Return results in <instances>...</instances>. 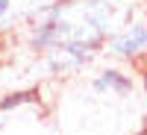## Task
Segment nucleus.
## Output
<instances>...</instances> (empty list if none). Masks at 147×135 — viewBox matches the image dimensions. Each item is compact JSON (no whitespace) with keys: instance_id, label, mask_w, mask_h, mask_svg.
Returning a JSON list of instances; mask_svg holds the SVG:
<instances>
[{"instance_id":"nucleus-1","label":"nucleus","mask_w":147,"mask_h":135,"mask_svg":"<svg viewBox=\"0 0 147 135\" xmlns=\"http://www.w3.org/2000/svg\"><path fill=\"white\" fill-rule=\"evenodd\" d=\"M100 50L103 44H94V41H62L50 50H44V65L59 77H71L85 65H91Z\"/></svg>"},{"instance_id":"nucleus-2","label":"nucleus","mask_w":147,"mask_h":135,"mask_svg":"<svg viewBox=\"0 0 147 135\" xmlns=\"http://www.w3.org/2000/svg\"><path fill=\"white\" fill-rule=\"evenodd\" d=\"M103 50L109 56H118V59H136L147 50V24L144 21H129L124 27H118L115 32L106 35L103 41Z\"/></svg>"},{"instance_id":"nucleus-3","label":"nucleus","mask_w":147,"mask_h":135,"mask_svg":"<svg viewBox=\"0 0 147 135\" xmlns=\"http://www.w3.org/2000/svg\"><path fill=\"white\" fill-rule=\"evenodd\" d=\"M132 88H136L132 77L124 73L121 68H103V71L91 79V91L100 94V97H106V94H112V97H127V94H132Z\"/></svg>"},{"instance_id":"nucleus-4","label":"nucleus","mask_w":147,"mask_h":135,"mask_svg":"<svg viewBox=\"0 0 147 135\" xmlns=\"http://www.w3.org/2000/svg\"><path fill=\"white\" fill-rule=\"evenodd\" d=\"M35 97H38V91H18V94H9L0 100V112H12V109H21L27 103H35Z\"/></svg>"},{"instance_id":"nucleus-5","label":"nucleus","mask_w":147,"mask_h":135,"mask_svg":"<svg viewBox=\"0 0 147 135\" xmlns=\"http://www.w3.org/2000/svg\"><path fill=\"white\" fill-rule=\"evenodd\" d=\"M9 6H12V3H9V0H0V18H3V15H6V12H9Z\"/></svg>"}]
</instances>
